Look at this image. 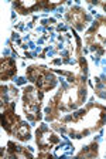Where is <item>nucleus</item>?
Segmentation results:
<instances>
[{"label": "nucleus", "mask_w": 106, "mask_h": 159, "mask_svg": "<svg viewBox=\"0 0 106 159\" xmlns=\"http://www.w3.org/2000/svg\"><path fill=\"white\" fill-rule=\"evenodd\" d=\"M54 84H55V78H54V75H51V74H45V73H44L43 75L38 78V81H37V87H38L41 91H47V89L53 88Z\"/></svg>", "instance_id": "obj_1"}, {"label": "nucleus", "mask_w": 106, "mask_h": 159, "mask_svg": "<svg viewBox=\"0 0 106 159\" xmlns=\"http://www.w3.org/2000/svg\"><path fill=\"white\" fill-rule=\"evenodd\" d=\"M14 71H16V68H14V63L11 60L6 58L2 61V78L3 80L11 77L14 74Z\"/></svg>", "instance_id": "obj_2"}, {"label": "nucleus", "mask_w": 106, "mask_h": 159, "mask_svg": "<svg viewBox=\"0 0 106 159\" xmlns=\"http://www.w3.org/2000/svg\"><path fill=\"white\" fill-rule=\"evenodd\" d=\"M14 132H16V135L19 136V139H28V136H30V131H28V128H27V125H24V124H19V125L14 128Z\"/></svg>", "instance_id": "obj_3"}, {"label": "nucleus", "mask_w": 106, "mask_h": 159, "mask_svg": "<svg viewBox=\"0 0 106 159\" xmlns=\"http://www.w3.org/2000/svg\"><path fill=\"white\" fill-rule=\"evenodd\" d=\"M71 20H72L75 24H81L83 21V13L81 10H72V13H71Z\"/></svg>", "instance_id": "obj_4"}]
</instances>
